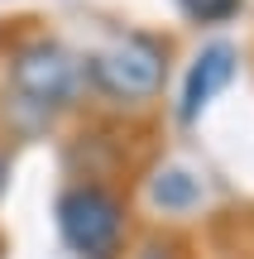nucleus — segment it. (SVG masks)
<instances>
[{
    "label": "nucleus",
    "instance_id": "nucleus-4",
    "mask_svg": "<svg viewBox=\"0 0 254 259\" xmlns=\"http://www.w3.org/2000/svg\"><path fill=\"white\" fill-rule=\"evenodd\" d=\"M235 77V48L230 44H211L197 53V63L187 67V82H182V106L178 115L182 120H197L201 111H207L211 101H216V92Z\"/></svg>",
    "mask_w": 254,
    "mask_h": 259
},
{
    "label": "nucleus",
    "instance_id": "nucleus-2",
    "mask_svg": "<svg viewBox=\"0 0 254 259\" xmlns=\"http://www.w3.org/2000/svg\"><path fill=\"white\" fill-rule=\"evenodd\" d=\"M58 231L82 259H115L125 235V206L106 187L77 183L58 197Z\"/></svg>",
    "mask_w": 254,
    "mask_h": 259
},
{
    "label": "nucleus",
    "instance_id": "nucleus-8",
    "mask_svg": "<svg viewBox=\"0 0 254 259\" xmlns=\"http://www.w3.org/2000/svg\"><path fill=\"white\" fill-rule=\"evenodd\" d=\"M5 183H10V154L0 149V197H5Z\"/></svg>",
    "mask_w": 254,
    "mask_h": 259
},
{
    "label": "nucleus",
    "instance_id": "nucleus-5",
    "mask_svg": "<svg viewBox=\"0 0 254 259\" xmlns=\"http://www.w3.org/2000/svg\"><path fill=\"white\" fill-rule=\"evenodd\" d=\"M201 197L197 178L187 173V168H163L159 178H154V202L168 206V211H182V206H192Z\"/></svg>",
    "mask_w": 254,
    "mask_h": 259
},
{
    "label": "nucleus",
    "instance_id": "nucleus-6",
    "mask_svg": "<svg viewBox=\"0 0 254 259\" xmlns=\"http://www.w3.org/2000/svg\"><path fill=\"white\" fill-rule=\"evenodd\" d=\"M178 5L192 24H221V19H230L240 10V0H178Z\"/></svg>",
    "mask_w": 254,
    "mask_h": 259
},
{
    "label": "nucleus",
    "instance_id": "nucleus-1",
    "mask_svg": "<svg viewBox=\"0 0 254 259\" xmlns=\"http://www.w3.org/2000/svg\"><path fill=\"white\" fill-rule=\"evenodd\" d=\"M82 77L96 92L115 96V101H149V96L163 92L168 53H163V44H154L149 34H125V38H115L101 53L86 58Z\"/></svg>",
    "mask_w": 254,
    "mask_h": 259
},
{
    "label": "nucleus",
    "instance_id": "nucleus-7",
    "mask_svg": "<svg viewBox=\"0 0 254 259\" xmlns=\"http://www.w3.org/2000/svg\"><path fill=\"white\" fill-rule=\"evenodd\" d=\"M134 259H173L168 250H163V245H144V250L139 254H134Z\"/></svg>",
    "mask_w": 254,
    "mask_h": 259
},
{
    "label": "nucleus",
    "instance_id": "nucleus-3",
    "mask_svg": "<svg viewBox=\"0 0 254 259\" xmlns=\"http://www.w3.org/2000/svg\"><path fill=\"white\" fill-rule=\"evenodd\" d=\"M10 87L19 101L38 106V111H58L82 87V63L53 38H34V44L15 48V58H10Z\"/></svg>",
    "mask_w": 254,
    "mask_h": 259
}]
</instances>
